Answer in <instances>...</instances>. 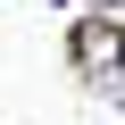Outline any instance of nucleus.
Returning a JSON list of instances; mask_svg holds the SVG:
<instances>
[{
  "mask_svg": "<svg viewBox=\"0 0 125 125\" xmlns=\"http://www.w3.org/2000/svg\"><path fill=\"white\" fill-rule=\"evenodd\" d=\"M75 58H92V75L125 100V33H108V25H75Z\"/></svg>",
  "mask_w": 125,
  "mask_h": 125,
  "instance_id": "obj_1",
  "label": "nucleus"
}]
</instances>
